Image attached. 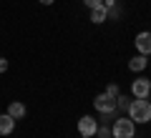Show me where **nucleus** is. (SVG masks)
Here are the masks:
<instances>
[{
	"mask_svg": "<svg viewBox=\"0 0 151 138\" xmlns=\"http://www.w3.org/2000/svg\"><path fill=\"white\" fill-rule=\"evenodd\" d=\"M126 113L136 126H146V123H151V101L149 98H134Z\"/></svg>",
	"mask_w": 151,
	"mask_h": 138,
	"instance_id": "nucleus-1",
	"label": "nucleus"
},
{
	"mask_svg": "<svg viewBox=\"0 0 151 138\" xmlns=\"http://www.w3.org/2000/svg\"><path fill=\"white\" fill-rule=\"evenodd\" d=\"M111 136H113V138H134V136H136V123L131 121L129 116L113 118V126H111Z\"/></svg>",
	"mask_w": 151,
	"mask_h": 138,
	"instance_id": "nucleus-2",
	"label": "nucleus"
},
{
	"mask_svg": "<svg viewBox=\"0 0 151 138\" xmlns=\"http://www.w3.org/2000/svg\"><path fill=\"white\" fill-rule=\"evenodd\" d=\"M93 108H96L101 116H116V111H119L116 98H111L108 93H98V96L93 98Z\"/></svg>",
	"mask_w": 151,
	"mask_h": 138,
	"instance_id": "nucleus-3",
	"label": "nucleus"
},
{
	"mask_svg": "<svg viewBox=\"0 0 151 138\" xmlns=\"http://www.w3.org/2000/svg\"><path fill=\"white\" fill-rule=\"evenodd\" d=\"M149 93H151V78L139 75L131 80V96L134 98H149Z\"/></svg>",
	"mask_w": 151,
	"mask_h": 138,
	"instance_id": "nucleus-4",
	"label": "nucleus"
},
{
	"mask_svg": "<svg viewBox=\"0 0 151 138\" xmlns=\"http://www.w3.org/2000/svg\"><path fill=\"white\" fill-rule=\"evenodd\" d=\"M96 128H98V121L93 116H81L78 118V133H81V138H93L96 136Z\"/></svg>",
	"mask_w": 151,
	"mask_h": 138,
	"instance_id": "nucleus-5",
	"label": "nucleus"
},
{
	"mask_svg": "<svg viewBox=\"0 0 151 138\" xmlns=\"http://www.w3.org/2000/svg\"><path fill=\"white\" fill-rule=\"evenodd\" d=\"M134 45H136V50H139L141 55L149 58V55H151V33L149 30H141L139 35L134 38Z\"/></svg>",
	"mask_w": 151,
	"mask_h": 138,
	"instance_id": "nucleus-6",
	"label": "nucleus"
},
{
	"mask_svg": "<svg viewBox=\"0 0 151 138\" xmlns=\"http://www.w3.org/2000/svg\"><path fill=\"white\" fill-rule=\"evenodd\" d=\"M146 65H149V58H146V55H141V53H136L134 58L129 60V70H131V73H144Z\"/></svg>",
	"mask_w": 151,
	"mask_h": 138,
	"instance_id": "nucleus-7",
	"label": "nucleus"
},
{
	"mask_svg": "<svg viewBox=\"0 0 151 138\" xmlns=\"http://www.w3.org/2000/svg\"><path fill=\"white\" fill-rule=\"evenodd\" d=\"M8 116L10 118H15V121H20V118H25V113H28V108H25V103H20V101H13L10 106H8Z\"/></svg>",
	"mask_w": 151,
	"mask_h": 138,
	"instance_id": "nucleus-8",
	"label": "nucleus"
},
{
	"mask_svg": "<svg viewBox=\"0 0 151 138\" xmlns=\"http://www.w3.org/2000/svg\"><path fill=\"white\" fill-rule=\"evenodd\" d=\"M15 131V118H10L8 113H0V136H10Z\"/></svg>",
	"mask_w": 151,
	"mask_h": 138,
	"instance_id": "nucleus-9",
	"label": "nucleus"
},
{
	"mask_svg": "<svg viewBox=\"0 0 151 138\" xmlns=\"http://www.w3.org/2000/svg\"><path fill=\"white\" fill-rule=\"evenodd\" d=\"M106 20H108V10L103 5L91 10V23H93V25H101V23H106Z\"/></svg>",
	"mask_w": 151,
	"mask_h": 138,
	"instance_id": "nucleus-10",
	"label": "nucleus"
},
{
	"mask_svg": "<svg viewBox=\"0 0 151 138\" xmlns=\"http://www.w3.org/2000/svg\"><path fill=\"white\" fill-rule=\"evenodd\" d=\"M131 101H134V96H126V93H119V98H116V106H119V111H129Z\"/></svg>",
	"mask_w": 151,
	"mask_h": 138,
	"instance_id": "nucleus-11",
	"label": "nucleus"
},
{
	"mask_svg": "<svg viewBox=\"0 0 151 138\" xmlns=\"http://www.w3.org/2000/svg\"><path fill=\"white\" fill-rule=\"evenodd\" d=\"M96 138H113V136H111V126H106V123H98V128H96Z\"/></svg>",
	"mask_w": 151,
	"mask_h": 138,
	"instance_id": "nucleus-12",
	"label": "nucleus"
},
{
	"mask_svg": "<svg viewBox=\"0 0 151 138\" xmlns=\"http://www.w3.org/2000/svg\"><path fill=\"white\" fill-rule=\"evenodd\" d=\"M121 15H124V10H121L119 3H116L113 8H108V20H121Z\"/></svg>",
	"mask_w": 151,
	"mask_h": 138,
	"instance_id": "nucleus-13",
	"label": "nucleus"
},
{
	"mask_svg": "<svg viewBox=\"0 0 151 138\" xmlns=\"http://www.w3.org/2000/svg\"><path fill=\"white\" fill-rule=\"evenodd\" d=\"M103 93H108L111 98H119L121 90H119V85H116V83H111V85H106V90H103Z\"/></svg>",
	"mask_w": 151,
	"mask_h": 138,
	"instance_id": "nucleus-14",
	"label": "nucleus"
},
{
	"mask_svg": "<svg viewBox=\"0 0 151 138\" xmlns=\"http://www.w3.org/2000/svg\"><path fill=\"white\" fill-rule=\"evenodd\" d=\"M83 5H86L88 10H93V8H101L103 5V0H83Z\"/></svg>",
	"mask_w": 151,
	"mask_h": 138,
	"instance_id": "nucleus-15",
	"label": "nucleus"
},
{
	"mask_svg": "<svg viewBox=\"0 0 151 138\" xmlns=\"http://www.w3.org/2000/svg\"><path fill=\"white\" fill-rule=\"evenodd\" d=\"M8 65H10V63H8V58H3V55H0V73H5Z\"/></svg>",
	"mask_w": 151,
	"mask_h": 138,
	"instance_id": "nucleus-16",
	"label": "nucleus"
},
{
	"mask_svg": "<svg viewBox=\"0 0 151 138\" xmlns=\"http://www.w3.org/2000/svg\"><path fill=\"white\" fill-rule=\"evenodd\" d=\"M38 3H40V5H53L55 0H38Z\"/></svg>",
	"mask_w": 151,
	"mask_h": 138,
	"instance_id": "nucleus-17",
	"label": "nucleus"
},
{
	"mask_svg": "<svg viewBox=\"0 0 151 138\" xmlns=\"http://www.w3.org/2000/svg\"><path fill=\"white\" fill-rule=\"evenodd\" d=\"M149 65H151V55H149Z\"/></svg>",
	"mask_w": 151,
	"mask_h": 138,
	"instance_id": "nucleus-18",
	"label": "nucleus"
},
{
	"mask_svg": "<svg viewBox=\"0 0 151 138\" xmlns=\"http://www.w3.org/2000/svg\"><path fill=\"white\" fill-rule=\"evenodd\" d=\"M149 101H151V93H149Z\"/></svg>",
	"mask_w": 151,
	"mask_h": 138,
	"instance_id": "nucleus-19",
	"label": "nucleus"
},
{
	"mask_svg": "<svg viewBox=\"0 0 151 138\" xmlns=\"http://www.w3.org/2000/svg\"><path fill=\"white\" fill-rule=\"evenodd\" d=\"M134 138H136V136H134Z\"/></svg>",
	"mask_w": 151,
	"mask_h": 138,
	"instance_id": "nucleus-20",
	"label": "nucleus"
}]
</instances>
